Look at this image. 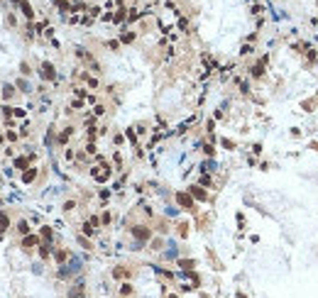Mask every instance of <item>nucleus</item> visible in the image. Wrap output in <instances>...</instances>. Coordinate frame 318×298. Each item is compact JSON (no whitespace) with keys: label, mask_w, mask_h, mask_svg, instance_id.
Segmentation results:
<instances>
[{"label":"nucleus","mask_w":318,"mask_h":298,"mask_svg":"<svg viewBox=\"0 0 318 298\" xmlns=\"http://www.w3.org/2000/svg\"><path fill=\"white\" fill-rule=\"evenodd\" d=\"M93 176H95V181L103 183V181L110 178V169H108V166H105V169H93Z\"/></svg>","instance_id":"nucleus-1"},{"label":"nucleus","mask_w":318,"mask_h":298,"mask_svg":"<svg viewBox=\"0 0 318 298\" xmlns=\"http://www.w3.org/2000/svg\"><path fill=\"white\" fill-rule=\"evenodd\" d=\"M42 237L49 242V239H52V230H49V227H42Z\"/></svg>","instance_id":"nucleus-7"},{"label":"nucleus","mask_w":318,"mask_h":298,"mask_svg":"<svg viewBox=\"0 0 318 298\" xmlns=\"http://www.w3.org/2000/svg\"><path fill=\"white\" fill-rule=\"evenodd\" d=\"M132 39H135V34H132V32H130V34H123V42H125V44H127V42H132Z\"/></svg>","instance_id":"nucleus-12"},{"label":"nucleus","mask_w":318,"mask_h":298,"mask_svg":"<svg viewBox=\"0 0 318 298\" xmlns=\"http://www.w3.org/2000/svg\"><path fill=\"white\" fill-rule=\"evenodd\" d=\"M135 237H140V239H147V237H149V232L142 230V227H135Z\"/></svg>","instance_id":"nucleus-5"},{"label":"nucleus","mask_w":318,"mask_h":298,"mask_svg":"<svg viewBox=\"0 0 318 298\" xmlns=\"http://www.w3.org/2000/svg\"><path fill=\"white\" fill-rule=\"evenodd\" d=\"M191 193H193V196H196L198 200H206V193H203V191H201L198 186H193V188H191Z\"/></svg>","instance_id":"nucleus-4"},{"label":"nucleus","mask_w":318,"mask_h":298,"mask_svg":"<svg viewBox=\"0 0 318 298\" xmlns=\"http://www.w3.org/2000/svg\"><path fill=\"white\" fill-rule=\"evenodd\" d=\"M113 276H118V279H123V276H127V271H125V269H115V274H113Z\"/></svg>","instance_id":"nucleus-10"},{"label":"nucleus","mask_w":318,"mask_h":298,"mask_svg":"<svg viewBox=\"0 0 318 298\" xmlns=\"http://www.w3.org/2000/svg\"><path fill=\"white\" fill-rule=\"evenodd\" d=\"M120 293H123V296H130V293H132V288H130V286H123V291H120Z\"/></svg>","instance_id":"nucleus-13"},{"label":"nucleus","mask_w":318,"mask_h":298,"mask_svg":"<svg viewBox=\"0 0 318 298\" xmlns=\"http://www.w3.org/2000/svg\"><path fill=\"white\" fill-rule=\"evenodd\" d=\"M179 203H181V205H191V198H186L184 193H179Z\"/></svg>","instance_id":"nucleus-8"},{"label":"nucleus","mask_w":318,"mask_h":298,"mask_svg":"<svg viewBox=\"0 0 318 298\" xmlns=\"http://www.w3.org/2000/svg\"><path fill=\"white\" fill-rule=\"evenodd\" d=\"M5 227H7V218H5V215H2V218H0V232L5 230Z\"/></svg>","instance_id":"nucleus-11"},{"label":"nucleus","mask_w":318,"mask_h":298,"mask_svg":"<svg viewBox=\"0 0 318 298\" xmlns=\"http://www.w3.org/2000/svg\"><path fill=\"white\" fill-rule=\"evenodd\" d=\"M32 244H37V237H25V247H32Z\"/></svg>","instance_id":"nucleus-9"},{"label":"nucleus","mask_w":318,"mask_h":298,"mask_svg":"<svg viewBox=\"0 0 318 298\" xmlns=\"http://www.w3.org/2000/svg\"><path fill=\"white\" fill-rule=\"evenodd\" d=\"M34 176H37V171L30 169V171H25V173H22V181H25V183H32V181H34Z\"/></svg>","instance_id":"nucleus-3"},{"label":"nucleus","mask_w":318,"mask_h":298,"mask_svg":"<svg viewBox=\"0 0 318 298\" xmlns=\"http://www.w3.org/2000/svg\"><path fill=\"white\" fill-rule=\"evenodd\" d=\"M22 12L27 15V20H32V7H30V2H22Z\"/></svg>","instance_id":"nucleus-6"},{"label":"nucleus","mask_w":318,"mask_h":298,"mask_svg":"<svg viewBox=\"0 0 318 298\" xmlns=\"http://www.w3.org/2000/svg\"><path fill=\"white\" fill-rule=\"evenodd\" d=\"M42 73H44L47 78H54V66H52V64H42Z\"/></svg>","instance_id":"nucleus-2"}]
</instances>
